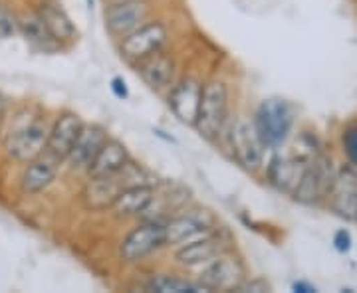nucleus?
Segmentation results:
<instances>
[{
	"label": "nucleus",
	"instance_id": "nucleus-1",
	"mask_svg": "<svg viewBox=\"0 0 357 293\" xmlns=\"http://www.w3.org/2000/svg\"><path fill=\"white\" fill-rule=\"evenodd\" d=\"M229 117V90L222 81H208L203 86L199 111L195 119L197 133L206 141H217L225 131Z\"/></svg>",
	"mask_w": 357,
	"mask_h": 293
},
{
	"label": "nucleus",
	"instance_id": "nucleus-2",
	"mask_svg": "<svg viewBox=\"0 0 357 293\" xmlns=\"http://www.w3.org/2000/svg\"><path fill=\"white\" fill-rule=\"evenodd\" d=\"M143 177H145V173L129 161L121 171H117L109 177L89 180V184L82 192L84 204L91 210H103V208L112 206L115 196L123 189L133 187V184H149V182H141Z\"/></svg>",
	"mask_w": 357,
	"mask_h": 293
},
{
	"label": "nucleus",
	"instance_id": "nucleus-3",
	"mask_svg": "<svg viewBox=\"0 0 357 293\" xmlns=\"http://www.w3.org/2000/svg\"><path fill=\"white\" fill-rule=\"evenodd\" d=\"M294 125V109L284 100H268L256 111L255 129L268 149L280 147L288 139Z\"/></svg>",
	"mask_w": 357,
	"mask_h": 293
},
{
	"label": "nucleus",
	"instance_id": "nucleus-4",
	"mask_svg": "<svg viewBox=\"0 0 357 293\" xmlns=\"http://www.w3.org/2000/svg\"><path fill=\"white\" fill-rule=\"evenodd\" d=\"M169 32L161 22H145L119 42V54L129 64H137L139 60L159 52L167 44Z\"/></svg>",
	"mask_w": 357,
	"mask_h": 293
},
{
	"label": "nucleus",
	"instance_id": "nucleus-5",
	"mask_svg": "<svg viewBox=\"0 0 357 293\" xmlns=\"http://www.w3.org/2000/svg\"><path fill=\"white\" fill-rule=\"evenodd\" d=\"M50 129L42 119H30L14 127L6 137V151L20 163H28L44 153Z\"/></svg>",
	"mask_w": 357,
	"mask_h": 293
},
{
	"label": "nucleus",
	"instance_id": "nucleus-6",
	"mask_svg": "<svg viewBox=\"0 0 357 293\" xmlns=\"http://www.w3.org/2000/svg\"><path fill=\"white\" fill-rule=\"evenodd\" d=\"M333 177L335 171H333L332 159H328L326 155H314L300 184L294 191V198L302 204L319 203L332 189Z\"/></svg>",
	"mask_w": 357,
	"mask_h": 293
},
{
	"label": "nucleus",
	"instance_id": "nucleus-7",
	"mask_svg": "<svg viewBox=\"0 0 357 293\" xmlns=\"http://www.w3.org/2000/svg\"><path fill=\"white\" fill-rule=\"evenodd\" d=\"M165 246V224L161 222H145L135 230H131L126 240L119 246V258L123 262H141L151 255L155 250Z\"/></svg>",
	"mask_w": 357,
	"mask_h": 293
},
{
	"label": "nucleus",
	"instance_id": "nucleus-8",
	"mask_svg": "<svg viewBox=\"0 0 357 293\" xmlns=\"http://www.w3.org/2000/svg\"><path fill=\"white\" fill-rule=\"evenodd\" d=\"M229 139L232 157L236 159V163L246 171H252V173L258 171L262 165V149H266V147L258 137L255 123L238 119L230 129Z\"/></svg>",
	"mask_w": 357,
	"mask_h": 293
},
{
	"label": "nucleus",
	"instance_id": "nucleus-9",
	"mask_svg": "<svg viewBox=\"0 0 357 293\" xmlns=\"http://www.w3.org/2000/svg\"><path fill=\"white\" fill-rule=\"evenodd\" d=\"M244 281V268L234 255L220 254L208 266H204L199 283L206 292H236Z\"/></svg>",
	"mask_w": 357,
	"mask_h": 293
},
{
	"label": "nucleus",
	"instance_id": "nucleus-10",
	"mask_svg": "<svg viewBox=\"0 0 357 293\" xmlns=\"http://www.w3.org/2000/svg\"><path fill=\"white\" fill-rule=\"evenodd\" d=\"M312 159H314V155H307V157H304V155H292V157L280 155V157H276L268 166L270 184L278 191L294 194Z\"/></svg>",
	"mask_w": 357,
	"mask_h": 293
},
{
	"label": "nucleus",
	"instance_id": "nucleus-11",
	"mask_svg": "<svg viewBox=\"0 0 357 293\" xmlns=\"http://www.w3.org/2000/svg\"><path fill=\"white\" fill-rule=\"evenodd\" d=\"M147 16H149V4L145 0H129L123 4L105 8V26L114 36L123 38L135 28L145 24Z\"/></svg>",
	"mask_w": 357,
	"mask_h": 293
},
{
	"label": "nucleus",
	"instance_id": "nucleus-12",
	"mask_svg": "<svg viewBox=\"0 0 357 293\" xmlns=\"http://www.w3.org/2000/svg\"><path fill=\"white\" fill-rule=\"evenodd\" d=\"M332 208L345 220H357V173L351 166H344L335 173L332 189Z\"/></svg>",
	"mask_w": 357,
	"mask_h": 293
},
{
	"label": "nucleus",
	"instance_id": "nucleus-13",
	"mask_svg": "<svg viewBox=\"0 0 357 293\" xmlns=\"http://www.w3.org/2000/svg\"><path fill=\"white\" fill-rule=\"evenodd\" d=\"M201 91H203V86L195 77H185L177 86H173V90L169 93V107L181 123L195 125L199 102H201Z\"/></svg>",
	"mask_w": 357,
	"mask_h": 293
},
{
	"label": "nucleus",
	"instance_id": "nucleus-14",
	"mask_svg": "<svg viewBox=\"0 0 357 293\" xmlns=\"http://www.w3.org/2000/svg\"><path fill=\"white\" fill-rule=\"evenodd\" d=\"M82 127H84V121L76 113L60 115L58 121L54 123V127L50 129V133H48L44 151L58 161H66Z\"/></svg>",
	"mask_w": 357,
	"mask_h": 293
},
{
	"label": "nucleus",
	"instance_id": "nucleus-15",
	"mask_svg": "<svg viewBox=\"0 0 357 293\" xmlns=\"http://www.w3.org/2000/svg\"><path fill=\"white\" fill-rule=\"evenodd\" d=\"M211 226V220L201 212L173 218L165 224V246H185L197 238H203L213 232Z\"/></svg>",
	"mask_w": 357,
	"mask_h": 293
},
{
	"label": "nucleus",
	"instance_id": "nucleus-16",
	"mask_svg": "<svg viewBox=\"0 0 357 293\" xmlns=\"http://www.w3.org/2000/svg\"><path fill=\"white\" fill-rule=\"evenodd\" d=\"M225 254V242L215 232L181 246L177 250V262L185 268L208 266L218 255Z\"/></svg>",
	"mask_w": 357,
	"mask_h": 293
},
{
	"label": "nucleus",
	"instance_id": "nucleus-17",
	"mask_svg": "<svg viewBox=\"0 0 357 293\" xmlns=\"http://www.w3.org/2000/svg\"><path fill=\"white\" fill-rule=\"evenodd\" d=\"M107 139L105 129L100 125H84L79 135H77L76 143L72 147V151L68 155V163L72 171H88L91 161L96 159L98 151L102 149V145Z\"/></svg>",
	"mask_w": 357,
	"mask_h": 293
},
{
	"label": "nucleus",
	"instance_id": "nucleus-18",
	"mask_svg": "<svg viewBox=\"0 0 357 293\" xmlns=\"http://www.w3.org/2000/svg\"><path fill=\"white\" fill-rule=\"evenodd\" d=\"M137 74L153 91L171 90L173 77H175V62L163 52H155L151 56L139 60L137 64Z\"/></svg>",
	"mask_w": 357,
	"mask_h": 293
},
{
	"label": "nucleus",
	"instance_id": "nucleus-19",
	"mask_svg": "<svg viewBox=\"0 0 357 293\" xmlns=\"http://www.w3.org/2000/svg\"><path fill=\"white\" fill-rule=\"evenodd\" d=\"M129 163V153L126 145L117 139H105L102 149L98 151L96 159L91 161L88 166L89 179H102V177H109L117 171H121L123 166Z\"/></svg>",
	"mask_w": 357,
	"mask_h": 293
},
{
	"label": "nucleus",
	"instance_id": "nucleus-20",
	"mask_svg": "<svg viewBox=\"0 0 357 293\" xmlns=\"http://www.w3.org/2000/svg\"><path fill=\"white\" fill-rule=\"evenodd\" d=\"M155 203V189L151 184H133L115 196L112 208L117 216H139L145 214Z\"/></svg>",
	"mask_w": 357,
	"mask_h": 293
},
{
	"label": "nucleus",
	"instance_id": "nucleus-21",
	"mask_svg": "<svg viewBox=\"0 0 357 293\" xmlns=\"http://www.w3.org/2000/svg\"><path fill=\"white\" fill-rule=\"evenodd\" d=\"M58 165H60V161L50 157L48 153H46V157L40 155L36 159L28 161L24 173L20 177L22 191L28 192V194H36V192H42L44 189H48L52 182L56 180Z\"/></svg>",
	"mask_w": 357,
	"mask_h": 293
},
{
	"label": "nucleus",
	"instance_id": "nucleus-22",
	"mask_svg": "<svg viewBox=\"0 0 357 293\" xmlns=\"http://www.w3.org/2000/svg\"><path fill=\"white\" fill-rule=\"evenodd\" d=\"M40 18L44 20L46 28L50 30V34L54 38L58 40L60 44L62 42H72L77 38V28L74 22L70 20V16L64 13V8L56 2H42L38 8Z\"/></svg>",
	"mask_w": 357,
	"mask_h": 293
},
{
	"label": "nucleus",
	"instance_id": "nucleus-23",
	"mask_svg": "<svg viewBox=\"0 0 357 293\" xmlns=\"http://www.w3.org/2000/svg\"><path fill=\"white\" fill-rule=\"evenodd\" d=\"M18 32L24 36L30 46H34L40 52H56L60 48V42L52 36L38 13L24 14L22 18H18Z\"/></svg>",
	"mask_w": 357,
	"mask_h": 293
},
{
	"label": "nucleus",
	"instance_id": "nucleus-24",
	"mask_svg": "<svg viewBox=\"0 0 357 293\" xmlns=\"http://www.w3.org/2000/svg\"><path fill=\"white\" fill-rule=\"evenodd\" d=\"M149 292L159 293H197L206 292L199 281H187L178 280V278H169V276H159L147 283Z\"/></svg>",
	"mask_w": 357,
	"mask_h": 293
},
{
	"label": "nucleus",
	"instance_id": "nucleus-25",
	"mask_svg": "<svg viewBox=\"0 0 357 293\" xmlns=\"http://www.w3.org/2000/svg\"><path fill=\"white\" fill-rule=\"evenodd\" d=\"M18 34V18L6 6H0V40L13 38Z\"/></svg>",
	"mask_w": 357,
	"mask_h": 293
},
{
	"label": "nucleus",
	"instance_id": "nucleus-26",
	"mask_svg": "<svg viewBox=\"0 0 357 293\" xmlns=\"http://www.w3.org/2000/svg\"><path fill=\"white\" fill-rule=\"evenodd\" d=\"M344 149L347 159L357 166V127H349L344 133Z\"/></svg>",
	"mask_w": 357,
	"mask_h": 293
},
{
	"label": "nucleus",
	"instance_id": "nucleus-27",
	"mask_svg": "<svg viewBox=\"0 0 357 293\" xmlns=\"http://www.w3.org/2000/svg\"><path fill=\"white\" fill-rule=\"evenodd\" d=\"M236 292H255V293L270 292V285H268L264 280H252V281L244 280L243 283L236 287Z\"/></svg>",
	"mask_w": 357,
	"mask_h": 293
},
{
	"label": "nucleus",
	"instance_id": "nucleus-28",
	"mask_svg": "<svg viewBox=\"0 0 357 293\" xmlns=\"http://www.w3.org/2000/svg\"><path fill=\"white\" fill-rule=\"evenodd\" d=\"M333 244H335V248H337L340 252H347V250L351 248V238H349V234H347L345 230H340V232L335 234V238H333Z\"/></svg>",
	"mask_w": 357,
	"mask_h": 293
},
{
	"label": "nucleus",
	"instance_id": "nucleus-29",
	"mask_svg": "<svg viewBox=\"0 0 357 293\" xmlns=\"http://www.w3.org/2000/svg\"><path fill=\"white\" fill-rule=\"evenodd\" d=\"M114 90L117 91V95H119V97H126V95H128V88H126V81H121V79H117V77L114 79Z\"/></svg>",
	"mask_w": 357,
	"mask_h": 293
},
{
	"label": "nucleus",
	"instance_id": "nucleus-30",
	"mask_svg": "<svg viewBox=\"0 0 357 293\" xmlns=\"http://www.w3.org/2000/svg\"><path fill=\"white\" fill-rule=\"evenodd\" d=\"M294 290L296 292H304V293H310V292H316V287H312V285H307V283H294Z\"/></svg>",
	"mask_w": 357,
	"mask_h": 293
},
{
	"label": "nucleus",
	"instance_id": "nucleus-31",
	"mask_svg": "<svg viewBox=\"0 0 357 293\" xmlns=\"http://www.w3.org/2000/svg\"><path fill=\"white\" fill-rule=\"evenodd\" d=\"M4 117H6V102L0 95V129H2V123H4Z\"/></svg>",
	"mask_w": 357,
	"mask_h": 293
},
{
	"label": "nucleus",
	"instance_id": "nucleus-32",
	"mask_svg": "<svg viewBox=\"0 0 357 293\" xmlns=\"http://www.w3.org/2000/svg\"><path fill=\"white\" fill-rule=\"evenodd\" d=\"M123 2H129V0H103L105 8H109V6H117V4H123Z\"/></svg>",
	"mask_w": 357,
	"mask_h": 293
}]
</instances>
